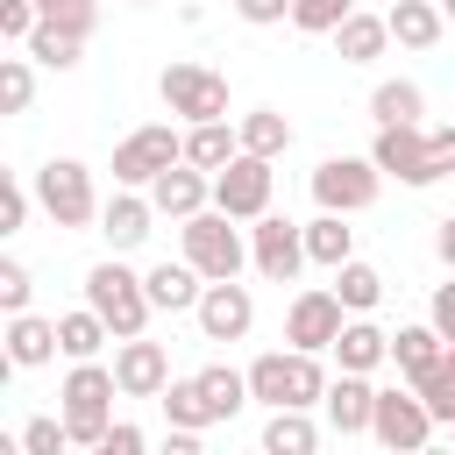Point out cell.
<instances>
[{
  "instance_id": "28",
  "label": "cell",
  "mask_w": 455,
  "mask_h": 455,
  "mask_svg": "<svg viewBox=\"0 0 455 455\" xmlns=\"http://www.w3.org/2000/svg\"><path fill=\"white\" fill-rule=\"evenodd\" d=\"M263 455H320V427H313V412H299V405L270 412V419H263Z\"/></svg>"
},
{
  "instance_id": "50",
  "label": "cell",
  "mask_w": 455,
  "mask_h": 455,
  "mask_svg": "<svg viewBox=\"0 0 455 455\" xmlns=\"http://www.w3.org/2000/svg\"><path fill=\"white\" fill-rule=\"evenodd\" d=\"M441 14H448V21H455V0H441Z\"/></svg>"
},
{
  "instance_id": "24",
  "label": "cell",
  "mask_w": 455,
  "mask_h": 455,
  "mask_svg": "<svg viewBox=\"0 0 455 455\" xmlns=\"http://www.w3.org/2000/svg\"><path fill=\"white\" fill-rule=\"evenodd\" d=\"M235 156H242V128H228V121H199V128H185V164H199L206 178L228 171Z\"/></svg>"
},
{
  "instance_id": "34",
  "label": "cell",
  "mask_w": 455,
  "mask_h": 455,
  "mask_svg": "<svg viewBox=\"0 0 455 455\" xmlns=\"http://www.w3.org/2000/svg\"><path fill=\"white\" fill-rule=\"evenodd\" d=\"M334 299H341L348 313H370V306L384 299V270H370V263H355V256H348V263L334 270Z\"/></svg>"
},
{
  "instance_id": "4",
  "label": "cell",
  "mask_w": 455,
  "mask_h": 455,
  "mask_svg": "<svg viewBox=\"0 0 455 455\" xmlns=\"http://www.w3.org/2000/svg\"><path fill=\"white\" fill-rule=\"evenodd\" d=\"M171 164H185V135L171 121H142L135 135L114 142V185H128V192H149Z\"/></svg>"
},
{
  "instance_id": "41",
  "label": "cell",
  "mask_w": 455,
  "mask_h": 455,
  "mask_svg": "<svg viewBox=\"0 0 455 455\" xmlns=\"http://www.w3.org/2000/svg\"><path fill=\"white\" fill-rule=\"evenodd\" d=\"M36 21H43V7H36V0H0V36H7V43H28V36H36Z\"/></svg>"
},
{
  "instance_id": "49",
  "label": "cell",
  "mask_w": 455,
  "mask_h": 455,
  "mask_svg": "<svg viewBox=\"0 0 455 455\" xmlns=\"http://www.w3.org/2000/svg\"><path fill=\"white\" fill-rule=\"evenodd\" d=\"M419 455H455V441H427V448H419Z\"/></svg>"
},
{
  "instance_id": "3",
  "label": "cell",
  "mask_w": 455,
  "mask_h": 455,
  "mask_svg": "<svg viewBox=\"0 0 455 455\" xmlns=\"http://www.w3.org/2000/svg\"><path fill=\"white\" fill-rule=\"evenodd\" d=\"M85 306L114 327V341H135V334L149 327V313H156V306H149V284H142L121 256H107V263L85 270Z\"/></svg>"
},
{
  "instance_id": "43",
  "label": "cell",
  "mask_w": 455,
  "mask_h": 455,
  "mask_svg": "<svg viewBox=\"0 0 455 455\" xmlns=\"http://www.w3.org/2000/svg\"><path fill=\"white\" fill-rule=\"evenodd\" d=\"M85 455H149V441H142V427H135V419H114V427H107V441H100V448H85Z\"/></svg>"
},
{
  "instance_id": "16",
  "label": "cell",
  "mask_w": 455,
  "mask_h": 455,
  "mask_svg": "<svg viewBox=\"0 0 455 455\" xmlns=\"http://www.w3.org/2000/svg\"><path fill=\"white\" fill-rule=\"evenodd\" d=\"M149 206H156V213H171V220H192V213H206V206H213V178H206L199 164H171V171L149 185Z\"/></svg>"
},
{
  "instance_id": "20",
  "label": "cell",
  "mask_w": 455,
  "mask_h": 455,
  "mask_svg": "<svg viewBox=\"0 0 455 455\" xmlns=\"http://www.w3.org/2000/svg\"><path fill=\"white\" fill-rule=\"evenodd\" d=\"M142 284H149V306L156 313H192L199 291H206V277L192 263H156V270H142Z\"/></svg>"
},
{
  "instance_id": "33",
  "label": "cell",
  "mask_w": 455,
  "mask_h": 455,
  "mask_svg": "<svg viewBox=\"0 0 455 455\" xmlns=\"http://www.w3.org/2000/svg\"><path fill=\"white\" fill-rule=\"evenodd\" d=\"M199 391L213 398L220 419H235L242 405H256V398H249V370H228V363H206V370H199Z\"/></svg>"
},
{
  "instance_id": "10",
  "label": "cell",
  "mask_w": 455,
  "mask_h": 455,
  "mask_svg": "<svg viewBox=\"0 0 455 455\" xmlns=\"http://www.w3.org/2000/svg\"><path fill=\"white\" fill-rule=\"evenodd\" d=\"M270 185H277V171H270V156H235L228 171H213V206L228 213V220H263L270 213Z\"/></svg>"
},
{
  "instance_id": "2",
  "label": "cell",
  "mask_w": 455,
  "mask_h": 455,
  "mask_svg": "<svg viewBox=\"0 0 455 455\" xmlns=\"http://www.w3.org/2000/svg\"><path fill=\"white\" fill-rule=\"evenodd\" d=\"M114 398H121V377L107 363H71V377L57 384V412L71 427L78 448H100L107 427H114Z\"/></svg>"
},
{
  "instance_id": "11",
  "label": "cell",
  "mask_w": 455,
  "mask_h": 455,
  "mask_svg": "<svg viewBox=\"0 0 455 455\" xmlns=\"http://www.w3.org/2000/svg\"><path fill=\"white\" fill-rule=\"evenodd\" d=\"M249 263H256V277H270V284H291L313 256H306V228L299 220H284V213H263L256 228H249Z\"/></svg>"
},
{
  "instance_id": "22",
  "label": "cell",
  "mask_w": 455,
  "mask_h": 455,
  "mask_svg": "<svg viewBox=\"0 0 455 455\" xmlns=\"http://www.w3.org/2000/svg\"><path fill=\"white\" fill-rule=\"evenodd\" d=\"M384 43H391V21H384V14H363V7L334 28V57H341V64H377Z\"/></svg>"
},
{
  "instance_id": "1",
  "label": "cell",
  "mask_w": 455,
  "mask_h": 455,
  "mask_svg": "<svg viewBox=\"0 0 455 455\" xmlns=\"http://www.w3.org/2000/svg\"><path fill=\"white\" fill-rule=\"evenodd\" d=\"M327 384H334V377H327L320 355H306V348H270V355L249 363V398L270 405V412H284V405L313 412V405L327 398Z\"/></svg>"
},
{
  "instance_id": "48",
  "label": "cell",
  "mask_w": 455,
  "mask_h": 455,
  "mask_svg": "<svg viewBox=\"0 0 455 455\" xmlns=\"http://www.w3.org/2000/svg\"><path fill=\"white\" fill-rule=\"evenodd\" d=\"M434 249H441V263H448V270H455V213H448V220H441V235H434Z\"/></svg>"
},
{
  "instance_id": "40",
  "label": "cell",
  "mask_w": 455,
  "mask_h": 455,
  "mask_svg": "<svg viewBox=\"0 0 455 455\" xmlns=\"http://www.w3.org/2000/svg\"><path fill=\"white\" fill-rule=\"evenodd\" d=\"M28 199H36V185H21V178H0V235H14V228L28 220Z\"/></svg>"
},
{
  "instance_id": "44",
  "label": "cell",
  "mask_w": 455,
  "mask_h": 455,
  "mask_svg": "<svg viewBox=\"0 0 455 455\" xmlns=\"http://www.w3.org/2000/svg\"><path fill=\"white\" fill-rule=\"evenodd\" d=\"M235 14L249 28H277V21H291V0H235Z\"/></svg>"
},
{
  "instance_id": "38",
  "label": "cell",
  "mask_w": 455,
  "mask_h": 455,
  "mask_svg": "<svg viewBox=\"0 0 455 455\" xmlns=\"http://www.w3.org/2000/svg\"><path fill=\"white\" fill-rule=\"evenodd\" d=\"M348 14H355V0H291V28H306V36H334Z\"/></svg>"
},
{
  "instance_id": "29",
  "label": "cell",
  "mask_w": 455,
  "mask_h": 455,
  "mask_svg": "<svg viewBox=\"0 0 455 455\" xmlns=\"http://www.w3.org/2000/svg\"><path fill=\"white\" fill-rule=\"evenodd\" d=\"M306 256H313L320 270H341V263L355 256V228H348V213H320V220H306Z\"/></svg>"
},
{
  "instance_id": "23",
  "label": "cell",
  "mask_w": 455,
  "mask_h": 455,
  "mask_svg": "<svg viewBox=\"0 0 455 455\" xmlns=\"http://www.w3.org/2000/svg\"><path fill=\"white\" fill-rule=\"evenodd\" d=\"M419 114H427V92H419L412 78H384V85L370 92V121H377V128H427Z\"/></svg>"
},
{
  "instance_id": "27",
  "label": "cell",
  "mask_w": 455,
  "mask_h": 455,
  "mask_svg": "<svg viewBox=\"0 0 455 455\" xmlns=\"http://www.w3.org/2000/svg\"><path fill=\"white\" fill-rule=\"evenodd\" d=\"M384 21H391V43H405V50H434L441 28H448V14H441L434 0H398Z\"/></svg>"
},
{
  "instance_id": "46",
  "label": "cell",
  "mask_w": 455,
  "mask_h": 455,
  "mask_svg": "<svg viewBox=\"0 0 455 455\" xmlns=\"http://www.w3.org/2000/svg\"><path fill=\"white\" fill-rule=\"evenodd\" d=\"M427 149H434V171L455 178V121H448V128H427Z\"/></svg>"
},
{
  "instance_id": "7",
  "label": "cell",
  "mask_w": 455,
  "mask_h": 455,
  "mask_svg": "<svg viewBox=\"0 0 455 455\" xmlns=\"http://www.w3.org/2000/svg\"><path fill=\"white\" fill-rule=\"evenodd\" d=\"M377 192H384L377 156H320V164H313V199H320V213H370Z\"/></svg>"
},
{
  "instance_id": "14",
  "label": "cell",
  "mask_w": 455,
  "mask_h": 455,
  "mask_svg": "<svg viewBox=\"0 0 455 455\" xmlns=\"http://www.w3.org/2000/svg\"><path fill=\"white\" fill-rule=\"evenodd\" d=\"M370 156H377V171L398 178V185H434V178H441V171H434V149H427V128H377Z\"/></svg>"
},
{
  "instance_id": "45",
  "label": "cell",
  "mask_w": 455,
  "mask_h": 455,
  "mask_svg": "<svg viewBox=\"0 0 455 455\" xmlns=\"http://www.w3.org/2000/svg\"><path fill=\"white\" fill-rule=\"evenodd\" d=\"M427 320L455 341V270H448V284H434V306H427Z\"/></svg>"
},
{
  "instance_id": "13",
  "label": "cell",
  "mask_w": 455,
  "mask_h": 455,
  "mask_svg": "<svg viewBox=\"0 0 455 455\" xmlns=\"http://www.w3.org/2000/svg\"><path fill=\"white\" fill-rule=\"evenodd\" d=\"M192 320H199V334H206V341H242V334L256 327V299H249V284L220 277V284H206V291H199Z\"/></svg>"
},
{
  "instance_id": "36",
  "label": "cell",
  "mask_w": 455,
  "mask_h": 455,
  "mask_svg": "<svg viewBox=\"0 0 455 455\" xmlns=\"http://www.w3.org/2000/svg\"><path fill=\"white\" fill-rule=\"evenodd\" d=\"M36 100V57H0V114H28Z\"/></svg>"
},
{
  "instance_id": "25",
  "label": "cell",
  "mask_w": 455,
  "mask_h": 455,
  "mask_svg": "<svg viewBox=\"0 0 455 455\" xmlns=\"http://www.w3.org/2000/svg\"><path fill=\"white\" fill-rule=\"evenodd\" d=\"M334 363H341V370H355V377H370L377 363H391V334H384V327H370V320L355 313V320L341 327V341H334Z\"/></svg>"
},
{
  "instance_id": "30",
  "label": "cell",
  "mask_w": 455,
  "mask_h": 455,
  "mask_svg": "<svg viewBox=\"0 0 455 455\" xmlns=\"http://www.w3.org/2000/svg\"><path fill=\"white\" fill-rule=\"evenodd\" d=\"M57 341H64V355H71V363H100V348L114 341V327H107L92 306H78V313H64V320H57Z\"/></svg>"
},
{
  "instance_id": "35",
  "label": "cell",
  "mask_w": 455,
  "mask_h": 455,
  "mask_svg": "<svg viewBox=\"0 0 455 455\" xmlns=\"http://www.w3.org/2000/svg\"><path fill=\"white\" fill-rule=\"evenodd\" d=\"M412 391L427 398V412H434L441 427H455V341H448V355H441V363H434V370H427Z\"/></svg>"
},
{
  "instance_id": "53",
  "label": "cell",
  "mask_w": 455,
  "mask_h": 455,
  "mask_svg": "<svg viewBox=\"0 0 455 455\" xmlns=\"http://www.w3.org/2000/svg\"><path fill=\"white\" fill-rule=\"evenodd\" d=\"M434 7H441V0H434Z\"/></svg>"
},
{
  "instance_id": "26",
  "label": "cell",
  "mask_w": 455,
  "mask_h": 455,
  "mask_svg": "<svg viewBox=\"0 0 455 455\" xmlns=\"http://www.w3.org/2000/svg\"><path fill=\"white\" fill-rule=\"evenodd\" d=\"M156 405H164V419H171V427H185V434H206V427H220V412H213V398L199 391V377H171Z\"/></svg>"
},
{
  "instance_id": "42",
  "label": "cell",
  "mask_w": 455,
  "mask_h": 455,
  "mask_svg": "<svg viewBox=\"0 0 455 455\" xmlns=\"http://www.w3.org/2000/svg\"><path fill=\"white\" fill-rule=\"evenodd\" d=\"M28 291H36V284H28V270L7 256V263H0V313H28Z\"/></svg>"
},
{
  "instance_id": "19",
  "label": "cell",
  "mask_w": 455,
  "mask_h": 455,
  "mask_svg": "<svg viewBox=\"0 0 455 455\" xmlns=\"http://www.w3.org/2000/svg\"><path fill=\"white\" fill-rule=\"evenodd\" d=\"M50 355H64L57 320H43V313H7V363H14V370H43Z\"/></svg>"
},
{
  "instance_id": "31",
  "label": "cell",
  "mask_w": 455,
  "mask_h": 455,
  "mask_svg": "<svg viewBox=\"0 0 455 455\" xmlns=\"http://www.w3.org/2000/svg\"><path fill=\"white\" fill-rule=\"evenodd\" d=\"M43 71H71L78 57H85V36H71V28H57V21H36V36L21 43Z\"/></svg>"
},
{
  "instance_id": "51",
  "label": "cell",
  "mask_w": 455,
  "mask_h": 455,
  "mask_svg": "<svg viewBox=\"0 0 455 455\" xmlns=\"http://www.w3.org/2000/svg\"><path fill=\"white\" fill-rule=\"evenodd\" d=\"M448 441H455V427H448Z\"/></svg>"
},
{
  "instance_id": "17",
  "label": "cell",
  "mask_w": 455,
  "mask_h": 455,
  "mask_svg": "<svg viewBox=\"0 0 455 455\" xmlns=\"http://www.w3.org/2000/svg\"><path fill=\"white\" fill-rule=\"evenodd\" d=\"M149 220H156L149 192H128V185L100 206V235L114 242V256H121V249H142V242H149Z\"/></svg>"
},
{
  "instance_id": "37",
  "label": "cell",
  "mask_w": 455,
  "mask_h": 455,
  "mask_svg": "<svg viewBox=\"0 0 455 455\" xmlns=\"http://www.w3.org/2000/svg\"><path fill=\"white\" fill-rule=\"evenodd\" d=\"M78 441H71V427H64V412H36L28 427H21V455H71Z\"/></svg>"
},
{
  "instance_id": "47",
  "label": "cell",
  "mask_w": 455,
  "mask_h": 455,
  "mask_svg": "<svg viewBox=\"0 0 455 455\" xmlns=\"http://www.w3.org/2000/svg\"><path fill=\"white\" fill-rule=\"evenodd\" d=\"M156 455H206V448H199V434H185V427H171V441H164Z\"/></svg>"
},
{
  "instance_id": "39",
  "label": "cell",
  "mask_w": 455,
  "mask_h": 455,
  "mask_svg": "<svg viewBox=\"0 0 455 455\" xmlns=\"http://www.w3.org/2000/svg\"><path fill=\"white\" fill-rule=\"evenodd\" d=\"M36 7H43V21H57L71 36H92V21H100V0H36Z\"/></svg>"
},
{
  "instance_id": "5",
  "label": "cell",
  "mask_w": 455,
  "mask_h": 455,
  "mask_svg": "<svg viewBox=\"0 0 455 455\" xmlns=\"http://www.w3.org/2000/svg\"><path fill=\"white\" fill-rule=\"evenodd\" d=\"M178 235H185V263L206 277V284H220V277H242V263H249V242H242V228L213 206V213H192V220H178Z\"/></svg>"
},
{
  "instance_id": "9",
  "label": "cell",
  "mask_w": 455,
  "mask_h": 455,
  "mask_svg": "<svg viewBox=\"0 0 455 455\" xmlns=\"http://www.w3.org/2000/svg\"><path fill=\"white\" fill-rule=\"evenodd\" d=\"M156 92H164V107L178 114V121H228V78L220 71H206V64H164V78H156Z\"/></svg>"
},
{
  "instance_id": "6",
  "label": "cell",
  "mask_w": 455,
  "mask_h": 455,
  "mask_svg": "<svg viewBox=\"0 0 455 455\" xmlns=\"http://www.w3.org/2000/svg\"><path fill=\"white\" fill-rule=\"evenodd\" d=\"M36 206L57 220V228H92L100 220V192H92V171L78 156H50L36 171Z\"/></svg>"
},
{
  "instance_id": "8",
  "label": "cell",
  "mask_w": 455,
  "mask_h": 455,
  "mask_svg": "<svg viewBox=\"0 0 455 455\" xmlns=\"http://www.w3.org/2000/svg\"><path fill=\"white\" fill-rule=\"evenodd\" d=\"M434 412H427V398L405 384H391V391H377V412H370V434H377V448H391V455H419L427 441H434Z\"/></svg>"
},
{
  "instance_id": "15",
  "label": "cell",
  "mask_w": 455,
  "mask_h": 455,
  "mask_svg": "<svg viewBox=\"0 0 455 455\" xmlns=\"http://www.w3.org/2000/svg\"><path fill=\"white\" fill-rule=\"evenodd\" d=\"M114 377H121V398H164V384H171L164 341H149V334L114 341Z\"/></svg>"
},
{
  "instance_id": "21",
  "label": "cell",
  "mask_w": 455,
  "mask_h": 455,
  "mask_svg": "<svg viewBox=\"0 0 455 455\" xmlns=\"http://www.w3.org/2000/svg\"><path fill=\"white\" fill-rule=\"evenodd\" d=\"M441 355H448V334H441L434 320H427V327H398V334H391V363H398V377H405V384H419Z\"/></svg>"
},
{
  "instance_id": "12",
  "label": "cell",
  "mask_w": 455,
  "mask_h": 455,
  "mask_svg": "<svg viewBox=\"0 0 455 455\" xmlns=\"http://www.w3.org/2000/svg\"><path fill=\"white\" fill-rule=\"evenodd\" d=\"M341 313H348V306H341L334 291H320V284H313V291H299V299H291V313H284V341H291V348H306V355H320V348H334V341H341V327H348Z\"/></svg>"
},
{
  "instance_id": "18",
  "label": "cell",
  "mask_w": 455,
  "mask_h": 455,
  "mask_svg": "<svg viewBox=\"0 0 455 455\" xmlns=\"http://www.w3.org/2000/svg\"><path fill=\"white\" fill-rule=\"evenodd\" d=\"M327 427L334 434H370V412H377V384L370 377H355V370H341L334 384H327Z\"/></svg>"
},
{
  "instance_id": "32",
  "label": "cell",
  "mask_w": 455,
  "mask_h": 455,
  "mask_svg": "<svg viewBox=\"0 0 455 455\" xmlns=\"http://www.w3.org/2000/svg\"><path fill=\"white\" fill-rule=\"evenodd\" d=\"M242 149H249V156H270V164H277V156L291 149V121H284L277 107H256V114H242Z\"/></svg>"
},
{
  "instance_id": "52",
  "label": "cell",
  "mask_w": 455,
  "mask_h": 455,
  "mask_svg": "<svg viewBox=\"0 0 455 455\" xmlns=\"http://www.w3.org/2000/svg\"><path fill=\"white\" fill-rule=\"evenodd\" d=\"M135 7H149V0H135Z\"/></svg>"
}]
</instances>
